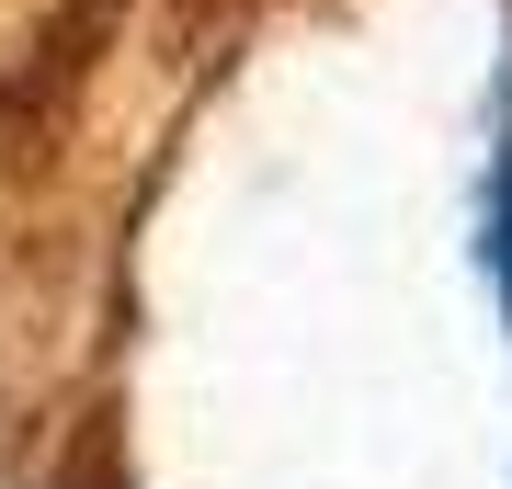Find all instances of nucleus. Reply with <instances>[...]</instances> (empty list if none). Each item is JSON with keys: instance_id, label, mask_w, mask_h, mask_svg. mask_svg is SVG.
I'll list each match as a JSON object with an SVG mask.
<instances>
[{"instance_id": "obj_1", "label": "nucleus", "mask_w": 512, "mask_h": 489, "mask_svg": "<svg viewBox=\"0 0 512 489\" xmlns=\"http://www.w3.org/2000/svg\"><path fill=\"white\" fill-rule=\"evenodd\" d=\"M490 273H501V308H512V126H501V160H490Z\"/></svg>"}]
</instances>
